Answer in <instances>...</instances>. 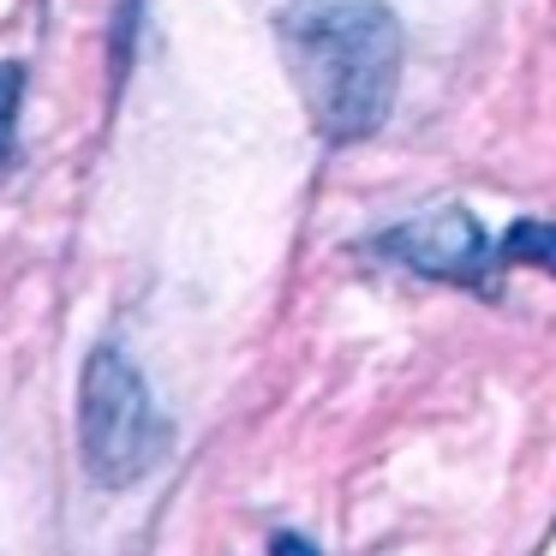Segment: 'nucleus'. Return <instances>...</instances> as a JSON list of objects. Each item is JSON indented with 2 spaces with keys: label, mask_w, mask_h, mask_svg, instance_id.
I'll return each instance as SVG.
<instances>
[{
  "label": "nucleus",
  "mask_w": 556,
  "mask_h": 556,
  "mask_svg": "<svg viewBox=\"0 0 556 556\" xmlns=\"http://www.w3.org/2000/svg\"><path fill=\"white\" fill-rule=\"evenodd\" d=\"M174 443V425L162 419L150 383L121 348H97L78 377V460L90 484L102 491H132L138 479L162 467Z\"/></svg>",
  "instance_id": "f03ea898"
},
{
  "label": "nucleus",
  "mask_w": 556,
  "mask_h": 556,
  "mask_svg": "<svg viewBox=\"0 0 556 556\" xmlns=\"http://www.w3.org/2000/svg\"><path fill=\"white\" fill-rule=\"evenodd\" d=\"M269 556H317V544L300 539V532H276V539H269Z\"/></svg>",
  "instance_id": "423d86ee"
},
{
  "label": "nucleus",
  "mask_w": 556,
  "mask_h": 556,
  "mask_svg": "<svg viewBox=\"0 0 556 556\" xmlns=\"http://www.w3.org/2000/svg\"><path fill=\"white\" fill-rule=\"evenodd\" d=\"M18 102H25V66L0 61V174L13 162V126H18Z\"/></svg>",
  "instance_id": "39448f33"
},
{
  "label": "nucleus",
  "mask_w": 556,
  "mask_h": 556,
  "mask_svg": "<svg viewBox=\"0 0 556 556\" xmlns=\"http://www.w3.org/2000/svg\"><path fill=\"white\" fill-rule=\"evenodd\" d=\"M503 257L508 264H527V269H544L556 281V222L544 216H527L503 233Z\"/></svg>",
  "instance_id": "20e7f679"
},
{
  "label": "nucleus",
  "mask_w": 556,
  "mask_h": 556,
  "mask_svg": "<svg viewBox=\"0 0 556 556\" xmlns=\"http://www.w3.org/2000/svg\"><path fill=\"white\" fill-rule=\"evenodd\" d=\"M377 252H389L395 264H407L413 276L455 281V288H491V264H496L479 216L460 210V204L407 216L401 228H389L383 240H377Z\"/></svg>",
  "instance_id": "7ed1b4c3"
},
{
  "label": "nucleus",
  "mask_w": 556,
  "mask_h": 556,
  "mask_svg": "<svg viewBox=\"0 0 556 556\" xmlns=\"http://www.w3.org/2000/svg\"><path fill=\"white\" fill-rule=\"evenodd\" d=\"M293 90L329 144H359L401 90V18L383 0H288L276 18Z\"/></svg>",
  "instance_id": "f257e3e1"
}]
</instances>
